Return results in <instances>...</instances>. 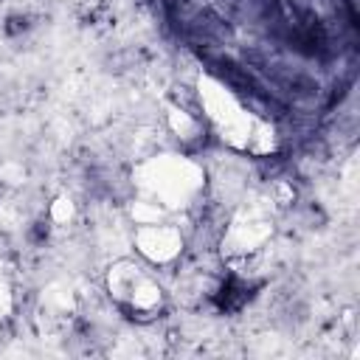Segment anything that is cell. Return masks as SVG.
<instances>
[{"label":"cell","instance_id":"6da1fadb","mask_svg":"<svg viewBox=\"0 0 360 360\" xmlns=\"http://www.w3.org/2000/svg\"><path fill=\"white\" fill-rule=\"evenodd\" d=\"M248 298H250V287H248L245 281H239V278H228V281L219 287V292L214 295L217 307L225 309V312H236V309H242Z\"/></svg>","mask_w":360,"mask_h":360}]
</instances>
